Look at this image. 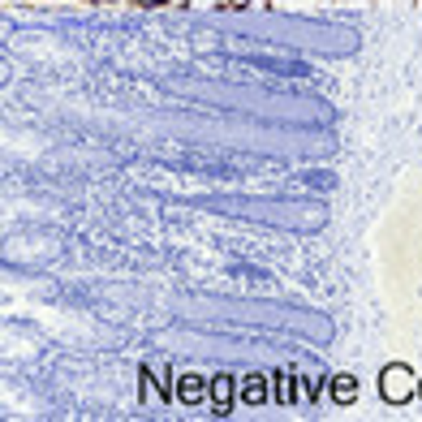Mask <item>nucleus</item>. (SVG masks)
<instances>
[{
    "label": "nucleus",
    "mask_w": 422,
    "mask_h": 422,
    "mask_svg": "<svg viewBox=\"0 0 422 422\" xmlns=\"http://www.w3.org/2000/svg\"><path fill=\"white\" fill-rule=\"evenodd\" d=\"M177 401H181V405H203V401H207L203 380H198V375H181V380H177Z\"/></svg>",
    "instance_id": "7ed1b4c3"
},
{
    "label": "nucleus",
    "mask_w": 422,
    "mask_h": 422,
    "mask_svg": "<svg viewBox=\"0 0 422 422\" xmlns=\"http://www.w3.org/2000/svg\"><path fill=\"white\" fill-rule=\"evenodd\" d=\"M263 397H268V392H263V375H250V384L241 388V401H246V405H258Z\"/></svg>",
    "instance_id": "20e7f679"
},
{
    "label": "nucleus",
    "mask_w": 422,
    "mask_h": 422,
    "mask_svg": "<svg viewBox=\"0 0 422 422\" xmlns=\"http://www.w3.org/2000/svg\"><path fill=\"white\" fill-rule=\"evenodd\" d=\"M418 392H422V384H418Z\"/></svg>",
    "instance_id": "423d86ee"
},
{
    "label": "nucleus",
    "mask_w": 422,
    "mask_h": 422,
    "mask_svg": "<svg viewBox=\"0 0 422 422\" xmlns=\"http://www.w3.org/2000/svg\"><path fill=\"white\" fill-rule=\"evenodd\" d=\"M211 409H216V414L233 409V375H216V380H211Z\"/></svg>",
    "instance_id": "f03ea898"
},
{
    "label": "nucleus",
    "mask_w": 422,
    "mask_h": 422,
    "mask_svg": "<svg viewBox=\"0 0 422 422\" xmlns=\"http://www.w3.org/2000/svg\"><path fill=\"white\" fill-rule=\"evenodd\" d=\"M380 392H384V401H392V405H405L409 397H414V375H409V366H384V375H380Z\"/></svg>",
    "instance_id": "f257e3e1"
},
{
    "label": "nucleus",
    "mask_w": 422,
    "mask_h": 422,
    "mask_svg": "<svg viewBox=\"0 0 422 422\" xmlns=\"http://www.w3.org/2000/svg\"><path fill=\"white\" fill-rule=\"evenodd\" d=\"M332 397H336L341 405H349V401H353V380H349V375H341V380H336V392H332Z\"/></svg>",
    "instance_id": "39448f33"
}]
</instances>
